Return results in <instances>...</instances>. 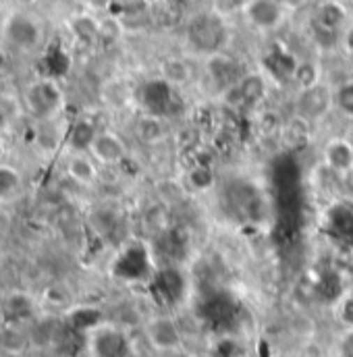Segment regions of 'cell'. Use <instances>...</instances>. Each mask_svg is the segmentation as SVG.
I'll list each match as a JSON object with an SVG mask.
<instances>
[{
    "instance_id": "30bf717a",
    "label": "cell",
    "mask_w": 353,
    "mask_h": 357,
    "mask_svg": "<svg viewBox=\"0 0 353 357\" xmlns=\"http://www.w3.org/2000/svg\"><path fill=\"white\" fill-rule=\"evenodd\" d=\"M208 73L216 82V86L225 89L235 86L241 79V75L237 73V63L233 59L225 56L223 52H216V54L208 56Z\"/></svg>"
},
{
    "instance_id": "ac0fdd59",
    "label": "cell",
    "mask_w": 353,
    "mask_h": 357,
    "mask_svg": "<svg viewBox=\"0 0 353 357\" xmlns=\"http://www.w3.org/2000/svg\"><path fill=\"white\" fill-rule=\"evenodd\" d=\"M312 31H314L316 44L322 46V48H326V50L333 48V46H337V42H339L341 36H343V31L329 29V27H324V25H320V23H316V21H312Z\"/></svg>"
},
{
    "instance_id": "7a4b0ae2",
    "label": "cell",
    "mask_w": 353,
    "mask_h": 357,
    "mask_svg": "<svg viewBox=\"0 0 353 357\" xmlns=\"http://www.w3.org/2000/svg\"><path fill=\"white\" fill-rule=\"evenodd\" d=\"M23 102L38 121H52L63 108V91L52 79H36L23 91Z\"/></svg>"
},
{
    "instance_id": "5bb4252c",
    "label": "cell",
    "mask_w": 353,
    "mask_h": 357,
    "mask_svg": "<svg viewBox=\"0 0 353 357\" xmlns=\"http://www.w3.org/2000/svg\"><path fill=\"white\" fill-rule=\"evenodd\" d=\"M237 89L241 91L248 106H254V104L262 102L268 86H266V79L260 73H248V75H241V79L237 82Z\"/></svg>"
},
{
    "instance_id": "9c48e42d",
    "label": "cell",
    "mask_w": 353,
    "mask_h": 357,
    "mask_svg": "<svg viewBox=\"0 0 353 357\" xmlns=\"http://www.w3.org/2000/svg\"><path fill=\"white\" fill-rule=\"evenodd\" d=\"M324 160L329 165L331 171L345 175L353 171V144H350L347 139H331L324 148Z\"/></svg>"
},
{
    "instance_id": "d4e9b609",
    "label": "cell",
    "mask_w": 353,
    "mask_h": 357,
    "mask_svg": "<svg viewBox=\"0 0 353 357\" xmlns=\"http://www.w3.org/2000/svg\"><path fill=\"white\" fill-rule=\"evenodd\" d=\"M19 2H21V4H33L36 0H19Z\"/></svg>"
},
{
    "instance_id": "7c38bea8",
    "label": "cell",
    "mask_w": 353,
    "mask_h": 357,
    "mask_svg": "<svg viewBox=\"0 0 353 357\" xmlns=\"http://www.w3.org/2000/svg\"><path fill=\"white\" fill-rule=\"evenodd\" d=\"M135 133L137 137L148 144V146H154V144H160L165 137H167V121L163 114H156V112H146L137 119L135 123Z\"/></svg>"
},
{
    "instance_id": "2e32d148",
    "label": "cell",
    "mask_w": 353,
    "mask_h": 357,
    "mask_svg": "<svg viewBox=\"0 0 353 357\" xmlns=\"http://www.w3.org/2000/svg\"><path fill=\"white\" fill-rule=\"evenodd\" d=\"M163 79L169 86H185L191 79V67L183 59H169L160 67Z\"/></svg>"
},
{
    "instance_id": "e0dca14e",
    "label": "cell",
    "mask_w": 353,
    "mask_h": 357,
    "mask_svg": "<svg viewBox=\"0 0 353 357\" xmlns=\"http://www.w3.org/2000/svg\"><path fill=\"white\" fill-rule=\"evenodd\" d=\"M187 181L195 187V189H208L214 185V171L210 165L204 162H195L189 173H187Z\"/></svg>"
},
{
    "instance_id": "4fadbf2b",
    "label": "cell",
    "mask_w": 353,
    "mask_h": 357,
    "mask_svg": "<svg viewBox=\"0 0 353 357\" xmlns=\"http://www.w3.org/2000/svg\"><path fill=\"white\" fill-rule=\"evenodd\" d=\"M314 21L329 27V29H335V31H343L345 29V23H347V10L343 8L341 2L337 0H326L322 2L318 8H316V15H314Z\"/></svg>"
},
{
    "instance_id": "ffe728a7",
    "label": "cell",
    "mask_w": 353,
    "mask_h": 357,
    "mask_svg": "<svg viewBox=\"0 0 353 357\" xmlns=\"http://www.w3.org/2000/svg\"><path fill=\"white\" fill-rule=\"evenodd\" d=\"M335 104L341 110L353 114V84H345L335 91Z\"/></svg>"
},
{
    "instance_id": "8fae6325",
    "label": "cell",
    "mask_w": 353,
    "mask_h": 357,
    "mask_svg": "<svg viewBox=\"0 0 353 357\" xmlns=\"http://www.w3.org/2000/svg\"><path fill=\"white\" fill-rule=\"evenodd\" d=\"M127 341L114 328H100L93 339V357H125Z\"/></svg>"
},
{
    "instance_id": "9a60e30c",
    "label": "cell",
    "mask_w": 353,
    "mask_h": 357,
    "mask_svg": "<svg viewBox=\"0 0 353 357\" xmlns=\"http://www.w3.org/2000/svg\"><path fill=\"white\" fill-rule=\"evenodd\" d=\"M291 79L301 91L318 86L320 84V67H318V63H314V61H297V65H295V69L291 73Z\"/></svg>"
},
{
    "instance_id": "cb8c5ba5",
    "label": "cell",
    "mask_w": 353,
    "mask_h": 357,
    "mask_svg": "<svg viewBox=\"0 0 353 357\" xmlns=\"http://www.w3.org/2000/svg\"><path fill=\"white\" fill-rule=\"evenodd\" d=\"M2 67H4V54L0 52V69H2Z\"/></svg>"
},
{
    "instance_id": "277c9868",
    "label": "cell",
    "mask_w": 353,
    "mask_h": 357,
    "mask_svg": "<svg viewBox=\"0 0 353 357\" xmlns=\"http://www.w3.org/2000/svg\"><path fill=\"white\" fill-rule=\"evenodd\" d=\"M243 15L252 27L260 31H272L285 21L287 6L280 0H248Z\"/></svg>"
},
{
    "instance_id": "8992f818",
    "label": "cell",
    "mask_w": 353,
    "mask_h": 357,
    "mask_svg": "<svg viewBox=\"0 0 353 357\" xmlns=\"http://www.w3.org/2000/svg\"><path fill=\"white\" fill-rule=\"evenodd\" d=\"M333 106H335V91L322 82L314 88L301 91V98H299L301 112L299 114H303L310 121L326 116Z\"/></svg>"
},
{
    "instance_id": "5b68a950",
    "label": "cell",
    "mask_w": 353,
    "mask_h": 357,
    "mask_svg": "<svg viewBox=\"0 0 353 357\" xmlns=\"http://www.w3.org/2000/svg\"><path fill=\"white\" fill-rule=\"evenodd\" d=\"M4 38L19 50H33L40 44V25L27 15H13L4 25Z\"/></svg>"
},
{
    "instance_id": "52a82bcc",
    "label": "cell",
    "mask_w": 353,
    "mask_h": 357,
    "mask_svg": "<svg viewBox=\"0 0 353 357\" xmlns=\"http://www.w3.org/2000/svg\"><path fill=\"white\" fill-rule=\"evenodd\" d=\"M148 339L152 343L154 349L158 351H173L181 347V333L176 328V324L167 318V316H158L148 324Z\"/></svg>"
},
{
    "instance_id": "3957f363",
    "label": "cell",
    "mask_w": 353,
    "mask_h": 357,
    "mask_svg": "<svg viewBox=\"0 0 353 357\" xmlns=\"http://www.w3.org/2000/svg\"><path fill=\"white\" fill-rule=\"evenodd\" d=\"M88 152L96 158L98 165L117 167L127 158V144L119 133L104 129V131H96Z\"/></svg>"
},
{
    "instance_id": "ba28073f",
    "label": "cell",
    "mask_w": 353,
    "mask_h": 357,
    "mask_svg": "<svg viewBox=\"0 0 353 357\" xmlns=\"http://www.w3.org/2000/svg\"><path fill=\"white\" fill-rule=\"evenodd\" d=\"M67 177L71 178L73 183L82 185V187H91L98 181V162L89 152H77L73 150V154L67 158L65 165Z\"/></svg>"
},
{
    "instance_id": "603a6c76",
    "label": "cell",
    "mask_w": 353,
    "mask_h": 357,
    "mask_svg": "<svg viewBox=\"0 0 353 357\" xmlns=\"http://www.w3.org/2000/svg\"><path fill=\"white\" fill-rule=\"evenodd\" d=\"M287 8H297V6H301L306 0H280Z\"/></svg>"
},
{
    "instance_id": "7402d4cb",
    "label": "cell",
    "mask_w": 353,
    "mask_h": 357,
    "mask_svg": "<svg viewBox=\"0 0 353 357\" xmlns=\"http://www.w3.org/2000/svg\"><path fill=\"white\" fill-rule=\"evenodd\" d=\"M341 40H343L345 48H347L350 52H353V25H350V27H345V29H343Z\"/></svg>"
},
{
    "instance_id": "d6986e66",
    "label": "cell",
    "mask_w": 353,
    "mask_h": 357,
    "mask_svg": "<svg viewBox=\"0 0 353 357\" xmlns=\"http://www.w3.org/2000/svg\"><path fill=\"white\" fill-rule=\"evenodd\" d=\"M73 31L84 40H93L96 36H100V23L89 17H80L73 21Z\"/></svg>"
},
{
    "instance_id": "6da1fadb",
    "label": "cell",
    "mask_w": 353,
    "mask_h": 357,
    "mask_svg": "<svg viewBox=\"0 0 353 357\" xmlns=\"http://www.w3.org/2000/svg\"><path fill=\"white\" fill-rule=\"evenodd\" d=\"M187 42L202 54H216L229 42V27L225 17L216 10L197 13L187 23Z\"/></svg>"
},
{
    "instance_id": "44dd1931",
    "label": "cell",
    "mask_w": 353,
    "mask_h": 357,
    "mask_svg": "<svg viewBox=\"0 0 353 357\" xmlns=\"http://www.w3.org/2000/svg\"><path fill=\"white\" fill-rule=\"evenodd\" d=\"M246 4H248V0H214V10L225 17L235 10H243Z\"/></svg>"
}]
</instances>
